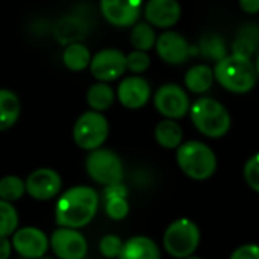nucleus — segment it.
Wrapping results in <instances>:
<instances>
[{
    "mask_svg": "<svg viewBox=\"0 0 259 259\" xmlns=\"http://www.w3.org/2000/svg\"><path fill=\"white\" fill-rule=\"evenodd\" d=\"M99 208V194L91 187L77 185L67 190L56 202L55 219L61 228L79 229L91 223Z\"/></svg>",
    "mask_w": 259,
    "mask_h": 259,
    "instance_id": "nucleus-1",
    "label": "nucleus"
},
{
    "mask_svg": "<svg viewBox=\"0 0 259 259\" xmlns=\"http://www.w3.org/2000/svg\"><path fill=\"white\" fill-rule=\"evenodd\" d=\"M214 77L228 91L243 94L255 87L258 73L255 64L249 58L228 55L215 64Z\"/></svg>",
    "mask_w": 259,
    "mask_h": 259,
    "instance_id": "nucleus-2",
    "label": "nucleus"
},
{
    "mask_svg": "<svg viewBox=\"0 0 259 259\" xmlns=\"http://www.w3.org/2000/svg\"><path fill=\"white\" fill-rule=\"evenodd\" d=\"M176 159L179 168L194 181L209 179L217 168L215 153L200 141H187L178 147Z\"/></svg>",
    "mask_w": 259,
    "mask_h": 259,
    "instance_id": "nucleus-3",
    "label": "nucleus"
},
{
    "mask_svg": "<svg viewBox=\"0 0 259 259\" xmlns=\"http://www.w3.org/2000/svg\"><path fill=\"white\" fill-rule=\"evenodd\" d=\"M191 120L196 129L209 138H222L231 127L228 109L211 97H202L191 106Z\"/></svg>",
    "mask_w": 259,
    "mask_h": 259,
    "instance_id": "nucleus-4",
    "label": "nucleus"
},
{
    "mask_svg": "<svg viewBox=\"0 0 259 259\" xmlns=\"http://www.w3.org/2000/svg\"><path fill=\"white\" fill-rule=\"evenodd\" d=\"M200 243V231L197 225L188 219L173 222L164 234V249L173 258L191 256Z\"/></svg>",
    "mask_w": 259,
    "mask_h": 259,
    "instance_id": "nucleus-5",
    "label": "nucleus"
},
{
    "mask_svg": "<svg viewBox=\"0 0 259 259\" xmlns=\"http://www.w3.org/2000/svg\"><path fill=\"white\" fill-rule=\"evenodd\" d=\"M109 124L103 114L96 111L83 112L74 123L73 138L74 143L83 150H96L106 141Z\"/></svg>",
    "mask_w": 259,
    "mask_h": 259,
    "instance_id": "nucleus-6",
    "label": "nucleus"
},
{
    "mask_svg": "<svg viewBox=\"0 0 259 259\" xmlns=\"http://www.w3.org/2000/svg\"><path fill=\"white\" fill-rule=\"evenodd\" d=\"M87 173L90 178L100 185H114L123 181V164L121 159L108 149H96L87 158Z\"/></svg>",
    "mask_w": 259,
    "mask_h": 259,
    "instance_id": "nucleus-7",
    "label": "nucleus"
},
{
    "mask_svg": "<svg viewBox=\"0 0 259 259\" xmlns=\"http://www.w3.org/2000/svg\"><path fill=\"white\" fill-rule=\"evenodd\" d=\"M50 247L59 259H85L88 243L77 229L59 228L50 237Z\"/></svg>",
    "mask_w": 259,
    "mask_h": 259,
    "instance_id": "nucleus-8",
    "label": "nucleus"
},
{
    "mask_svg": "<svg viewBox=\"0 0 259 259\" xmlns=\"http://www.w3.org/2000/svg\"><path fill=\"white\" fill-rule=\"evenodd\" d=\"M155 108L168 120L182 118L190 109V100L187 93L175 83L161 87L155 94Z\"/></svg>",
    "mask_w": 259,
    "mask_h": 259,
    "instance_id": "nucleus-9",
    "label": "nucleus"
},
{
    "mask_svg": "<svg viewBox=\"0 0 259 259\" xmlns=\"http://www.w3.org/2000/svg\"><path fill=\"white\" fill-rule=\"evenodd\" d=\"M91 74L100 82L118 79L126 71V56L117 49H105L91 58Z\"/></svg>",
    "mask_w": 259,
    "mask_h": 259,
    "instance_id": "nucleus-10",
    "label": "nucleus"
},
{
    "mask_svg": "<svg viewBox=\"0 0 259 259\" xmlns=\"http://www.w3.org/2000/svg\"><path fill=\"white\" fill-rule=\"evenodd\" d=\"M49 246H50V240L38 228L27 226V228L15 231L12 235V247L23 258H42L47 253Z\"/></svg>",
    "mask_w": 259,
    "mask_h": 259,
    "instance_id": "nucleus-11",
    "label": "nucleus"
},
{
    "mask_svg": "<svg viewBox=\"0 0 259 259\" xmlns=\"http://www.w3.org/2000/svg\"><path fill=\"white\" fill-rule=\"evenodd\" d=\"M62 187L61 176L52 168H38L26 179V193L35 200H50L58 196Z\"/></svg>",
    "mask_w": 259,
    "mask_h": 259,
    "instance_id": "nucleus-12",
    "label": "nucleus"
},
{
    "mask_svg": "<svg viewBox=\"0 0 259 259\" xmlns=\"http://www.w3.org/2000/svg\"><path fill=\"white\" fill-rule=\"evenodd\" d=\"M90 29H91V18H88V15L82 12H73L55 23L53 35L61 44L68 46V44L80 42V39H83L90 32Z\"/></svg>",
    "mask_w": 259,
    "mask_h": 259,
    "instance_id": "nucleus-13",
    "label": "nucleus"
},
{
    "mask_svg": "<svg viewBox=\"0 0 259 259\" xmlns=\"http://www.w3.org/2000/svg\"><path fill=\"white\" fill-rule=\"evenodd\" d=\"M100 9L108 23L127 27L137 23L141 12V0H100Z\"/></svg>",
    "mask_w": 259,
    "mask_h": 259,
    "instance_id": "nucleus-14",
    "label": "nucleus"
},
{
    "mask_svg": "<svg viewBox=\"0 0 259 259\" xmlns=\"http://www.w3.org/2000/svg\"><path fill=\"white\" fill-rule=\"evenodd\" d=\"M120 103L127 109H140L150 99V85L140 76H131L121 80L117 90Z\"/></svg>",
    "mask_w": 259,
    "mask_h": 259,
    "instance_id": "nucleus-15",
    "label": "nucleus"
},
{
    "mask_svg": "<svg viewBox=\"0 0 259 259\" xmlns=\"http://www.w3.org/2000/svg\"><path fill=\"white\" fill-rule=\"evenodd\" d=\"M155 47L159 58L167 64H184L190 56V46L178 32H164L158 36Z\"/></svg>",
    "mask_w": 259,
    "mask_h": 259,
    "instance_id": "nucleus-16",
    "label": "nucleus"
},
{
    "mask_svg": "<svg viewBox=\"0 0 259 259\" xmlns=\"http://www.w3.org/2000/svg\"><path fill=\"white\" fill-rule=\"evenodd\" d=\"M146 20L156 27H171L181 18V5L178 0H149L144 8Z\"/></svg>",
    "mask_w": 259,
    "mask_h": 259,
    "instance_id": "nucleus-17",
    "label": "nucleus"
},
{
    "mask_svg": "<svg viewBox=\"0 0 259 259\" xmlns=\"http://www.w3.org/2000/svg\"><path fill=\"white\" fill-rule=\"evenodd\" d=\"M103 197H105V211L109 219L123 220L129 214L127 190L121 182L105 187Z\"/></svg>",
    "mask_w": 259,
    "mask_h": 259,
    "instance_id": "nucleus-18",
    "label": "nucleus"
},
{
    "mask_svg": "<svg viewBox=\"0 0 259 259\" xmlns=\"http://www.w3.org/2000/svg\"><path fill=\"white\" fill-rule=\"evenodd\" d=\"M118 259H161V253L153 240L138 235L123 244Z\"/></svg>",
    "mask_w": 259,
    "mask_h": 259,
    "instance_id": "nucleus-19",
    "label": "nucleus"
},
{
    "mask_svg": "<svg viewBox=\"0 0 259 259\" xmlns=\"http://www.w3.org/2000/svg\"><path fill=\"white\" fill-rule=\"evenodd\" d=\"M21 112V103L15 93L0 90V131L12 127Z\"/></svg>",
    "mask_w": 259,
    "mask_h": 259,
    "instance_id": "nucleus-20",
    "label": "nucleus"
},
{
    "mask_svg": "<svg viewBox=\"0 0 259 259\" xmlns=\"http://www.w3.org/2000/svg\"><path fill=\"white\" fill-rule=\"evenodd\" d=\"M259 44V27L256 24H247L240 32L232 44V55L249 58L255 53Z\"/></svg>",
    "mask_w": 259,
    "mask_h": 259,
    "instance_id": "nucleus-21",
    "label": "nucleus"
},
{
    "mask_svg": "<svg viewBox=\"0 0 259 259\" xmlns=\"http://www.w3.org/2000/svg\"><path fill=\"white\" fill-rule=\"evenodd\" d=\"M214 82V70H211V67L208 65H196L193 68H190L185 74V85L191 93H206Z\"/></svg>",
    "mask_w": 259,
    "mask_h": 259,
    "instance_id": "nucleus-22",
    "label": "nucleus"
},
{
    "mask_svg": "<svg viewBox=\"0 0 259 259\" xmlns=\"http://www.w3.org/2000/svg\"><path fill=\"white\" fill-rule=\"evenodd\" d=\"M155 138L159 146L165 149H178L182 144V129L175 120H162L155 129Z\"/></svg>",
    "mask_w": 259,
    "mask_h": 259,
    "instance_id": "nucleus-23",
    "label": "nucleus"
},
{
    "mask_svg": "<svg viewBox=\"0 0 259 259\" xmlns=\"http://www.w3.org/2000/svg\"><path fill=\"white\" fill-rule=\"evenodd\" d=\"M64 65L71 71H82L91 64V53L82 42L68 44L62 53Z\"/></svg>",
    "mask_w": 259,
    "mask_h": 259,
    "instance_id": "nucleus-24",
    "label": "nucleus"
},
{
    "mask_svg": "<svg viewBox=\"0 0 259 259\" xmlns=\"http://www.w3.org/2000/svg\"><path fill=\"white\" fill-rule=\"evenodd\" d=\"M114 97L115 96H114L112 88L105 82L94 83L93 87H90V90L87 93V102H88L90 108L96 112L109 109L114 103Z\"/></svg>",
    "mask_w": 259,
    "mask_h": 259,
    "instance_id": "nucleus-25",
    "label": "nucleus"
},
{
    "mask_svg": "<svg viewBox=\"0 0 259 259\" xmlns=\"http://www.w3.org/2000/svg\"><path fill=\"white\" fill-rule=\"evenodd\" d=\"M199 52L203 58L209 61H222L228 56V49L225 44V39L219 33H206L202 36L199 44Z\"/></svg>",
    "mask_w": 259,
    "mask_h": 259,
    "instance_id": "nucleus-26",
    "label": "nucleus"
},
{
    "mask_svg": "<svg viewBox=\"0 0 259 259\" xmlns=\"http://www.w3.org/2000/svg\"><path fill=\"white\" fill-rule=\"evenodd\" d=\"M156 33L149 23H137L131 32V42L135 50L149 52L152 47L156 46Z\"/></svg>",
    "mask_w": 259,
    "mask_h": 259,
    "instance_id": "nucleus-27",
    "label": "nucleus"
},
{
    "mask_svg": "<svg viewBox=\"0 0 259 259\" xmlns=\"http://www.w3.org/2000/svg\"><path fill=\"white\" fill-rule=\"evenodd\" d=\"M26 193V181L15 175H8L0 179V200L5 202H17Z\"/></svg>",
    "mask_w": 259,
    "mask_h": 259,
    "instance_id": "nucleus-28",
    "label": "nucleus"
},
{
    "mask_svg": "<svg viewBox=\"0 0 259 259\" xmlns=\"http://www.w3.org/2000/svg\"><path fill=\"white\" fill-rule=\"evenodd\" d=\"M18 226V214L12 203L0 200V238L9 237Z\"/></svg>",
    "mask_w": 259,
    "mask_h": 259,
    "instance_id": "nucleus-29",
    "label": "nucleus"
},
{
    "mask_svg": "<svg viewBox=\"0 0 259 259\" xmlns=\"http://www.w3.org/2000/svg\"><path fill=\"white\" fill-rule=\"evenodd\" d=\"M150 67V58L147 52L134 50L126 56V68L132 73H144Z\"/></svg>",
    "mask_w": 259,
    "mask_h": 259,
    "instance_id": "nucleus-30",
    "label": "nucleus"
},
{
    "mask_svg": "<svg viewBox=\"0 0 259 259\" xmlns=\"http://www.w3.org/2000/svg\"><path fill=\"white\" fill-rule=\"evenodd\" d=\"M123 244H124V243H123L117 235H105V237L100 240L99 249H100V253H102L105 258L114 259L120 256L121 249H123Z\"/></svg>",
    "mask_w": 259,
    "mask_h": 259,
    "instance_id": "nucleus-31",
    "label": "nucleus"
},
{
    "mask_svg": "<svg viewBox=\"0 0 259 259\" xmlns=\"http://www.w3.org/2000/svg\"><path fill=\"white\" fill-rule=\"evenodd\" d=\"M244 179L253 191L259 193V153L249 158V161L246 162Z\"/></svg>",
    "mask_w": 259,
    "mask_h": 259,
    "instance_id": "nucleus-32",
    "label": "nucleus"
},
{
    "mask_svg": "<svg viewBox=\"0 0 259 259\" xmlns=\"http://www.w3.org/2000/svg\"><path fill=\"white\" fill-rule=\"evenodd\" d=\"M229 259H259L258 244H244L238 247Z\"/></svg>",
    "mask_w": 259,
    "mask_h": 259,
    "instance_id": "nucleus-33",
    "label": "nucleus"
},
{
    "mask_svg": "<svg viewBox=\"0 0 259 259\" xmlns=\"http://www.w3.org/2000/svg\"><path fill=\"white\" fill-rule=\"evenodd\" d=\"M240 6L246 14H258L259 0H240Z\"/></svg>",
    "mask_w": 259,
    "mask_h": 259,
    "instance_id": "nucleus-34",
    "label": "nucleus"
},
{
    "mask_svg": "<svg viewBox=\"0 0 259 259\" xmlns=\"http://www.w3.org/2000/svg\"><path fill=\"white\" fill-rule=\"evenodd\" d=\"M12 252V241L8 240V237L0 238V259H9Z\"/></svg>",
    "mask_w": 259,
    "mask_h": 259,
    "instance_id": "nucleus-35",
    "label": "nucleus"
},
{
    "mask_svg": "<svg viewBox=\"0 0 259 259\" xmlns=\"http://www.w3.org/2000/svg\"><path fill=\"white\" fill-rule=\"evenodd\" d=\"M255 67H256V73H258V76H259V55H258V59H256V64H255Z\"/></svg>",
    "mask_w": 259,
    "mask_h": 259,
    "instance_id": "nucleus-36",
    "label": "nucleus"
},
{
    "mask_svg": "<svg viewBox=\"0 0 259 259\" xmlns=\"http://www.w3.org/2000/svg\"><path fill=\"white\" fill-rule=\"evenodd\" d=\"M184 259H202V258H197V256H188V258H184Z\"/></svg>",
    "mask_w": 259,
    "mask_h": 259,
    "instance_id": "nucleus-37",
    "label": "nucleus"
},
{
    "mask_svg": "<svg viewBox=\"0 0 259 259\" xmlns=\"http://www.w3.org/2000/svg\"><path fill=\"white\" fill-rule=\"evenodd\" d=\"M38 259H52V258H46V256H42V258H38Z\"/></svg>",
    "mask_w": 259,
    "mask_h": 259,
    "instance_id": "nucleus-38",
    "label": "nucleus"
}]
</instances>
